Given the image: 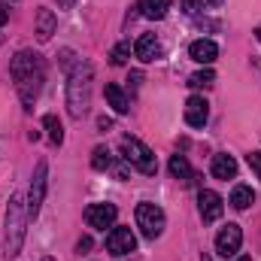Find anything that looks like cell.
<instances>
[{
    "label": "cell",
    "instance_id": "7c38bea8",
    "mask_svg": "<svg viewBox=\"0 0 261 261\" xmlns=\"http://www.w3.org/2000/svg\"><path fill=\"white\" fill-rule=\"evenodd\" d=\"M206 119H210V103H206L200 94L189 97V100H186V122H189L192 128H203Z\"/></svg>",
    "mask_w": 261,
    "mask_h": 261
},
{
    "label": "cell",
    "instance_id": "3957f363",
    "mask_svg": "<svg viewBox=\"0 0 261 261\" xmlns=\"http://www.w3.org/2000/svg\"><path fill=\"white\" fill-rule=\"evenodd\" d=\"M24 228H28V200L15 195L6 206V237H3V258H15L24 243Z\"/></svg>",
    "mask_w": 261,
    "mask_h": 261
},
{
    "label": "cell",
    "instance_id": "f1b7e54d",
    "mask_svg": "<svg viewBox=\"0 0 261 261\" xmlns=\"http://www.w3.org/2000/svg\"><path fill=\"white\" fill-rule=\"evenodd\" d=\"M58 3H61V6H64V9H70V6H73V3H76V0H58Z\"/></svg>",
    "mask_w": 261,
    "mask_h": 261
},
{
    "label": "cell",
    "instance_id": "7a4b0ae2",
    "mask_svg": "<svg viewBox=\"0 0 261 261\" xmlns=\"http://www.w3.org/2000/svg\"><path fill=\"white\" fill-rule=\"evenodd\" d=\"M91 64L88 61H79V64L70 70V82H67V107H70V116L73 119H82L91 107Z\"/></svg>",
    "mask_w": 261,
    "mask_h": 261
},
{
    "label": "cell",
    "instance_id": "d6986e66",
    "mask_svg": "<svg viewBox=\"0 0 261 261\" xmlns=\"http://www.w3.org/2000/svg\"><path fill=\"white\" fill-rule=\"evenodd\" d=\"M252 200H255V192H252L249 186H234V192H231V203H234L237 210H249Z\"/></svg>",
    "mask_w": 261,
    "mask_h": 261
},
{
    "label": "cell",
    "instance_id": "d6a6232c",
    "mask_svg": "<svg viewBox=\"0 0 261 261\" xmlns=\"http://www.w3.org/2000/svg\"><path fill=\"white\" fill-rule=\"evenodd\" d=\"M40 261H55V258H40Z\"/></svg>",
    "mask_w": 261,
    "mask_h": 261
},
{
    "label": "cell",
    "instance_id": "1f68e13d",
    "mask_svg": "<svg viewBox=\"0 0 261 261\" xmlns=\"http://www.w3.org/2000/svg\"><path fill=\"white\" fill-rule=\"evenodd\" d=\"M200 261H210V255H203V258H200Z\"/></svg>",
    "mask_w": 261,
    "mask_h": 261
},
{
    "label": "cell",
    "instance_id": "277c9868",
    "mask_svg": "<svg viewBox=\"0 0 261 261\" xmlns=\"http://www.w3.org/2000/svg\"><path fill=\"white\" fill-rule=\"evenodd\" d=\"M122 158L128 161L130 167H137L140 173H146V176H152L158 170V161H155L152 149L146 143H140L137 137H122Z\"/></svg>",
    "mask_w": 261,
    "mask_h": 261
},
{
    "label": "cell",
    "instance_id": "8992f818",
    "mask_svg": "<svg viewBox=\"0 0 261 261\" xmlns=\"http://www.w3.org/2000/svg\"><path fill=\"white\" fill-rule=\"evenodd\" d=\"M46 176H49V164L40 161L37 170H34V179H31V192H28V219L40 216V206H43V197H46Z\"/></svg>",
    "mask_w": 261,
    "mask_h": 261
},
{
    "label": "cell",
    "instance_id": "ffe728a7",
    "mask_svg": "<svg viewBox=\"0 0 261 261\" xmlns=\"http://www.w3.org/2000/svg\"><path fill=\"white\" fill-rule=\"evenodd\" d=\"M189 85L192 88H213L216 85V73L213 70H197V73L189 76Z\"/></svg>",
    "mask_w": 261,
    "mask_h": 261
},
{
    "label": "cell",
    "instance_id": "4dcf8cb0",
    "mask_svg": "<svg viewBox=\"0 0 261 261\" xmlns=\"http://www.w3.org/2000/svg\"><path fill=\"white\" fill-rule=\"evenodd\" d=\"M255 37H258V43H261V24H258V31H255Z\"/></svg>",
    "mask_w": 261,
    "mask_h": 261
},
{
    "label": "cell",
    "instance_id": "5b68a950",
    "mask_svg": "<svg viewBox=\"0 0 261 261\" xmlns=\"http://www.w3.org/2000/svg\"><path fill=\"white\" fill-rule=\"evenodd\" d=\"M164 222H167V219H164V210H161L158 203H137V228L143 231L146 240L161 237Z\"/></svg>",
    "mask_w": 261,
    "mask_h": 261
},
{
    "label": "cell",
    "instance_id": "f546056e",
    "mask_svg": "<svg viewBox=\"0 0 261 261\" xmlns=\"http://www.w3.org/2000/svg\"><path fill=\"white\" fill-rule=\"evenodd\" d=\"M234 261H252V258L249 255H240V258H234Z\"/></svg>",
    "mask_w": 261,
    "mask_h": 261
},
{
    "label": "cell",
    "instance_id": "2e32d148",
    "mask_svg": "<svg viewBox=\"0 0 261 261\" xmlns=\"http://www.w3.org/2000/svg\"><path fill=\"white\" fill-rule=\"evenodd\" d=\"M103 94H107V103L113 107V113L116 116H125L130 110V103H128V94L122 91V85H116V82H110L107 88H103Z\"/></svg>",
    "mask_w": 261,
    "mask_h": 261
},
{
    "label": "cell",
    "instance_id": "7402d4cb",
    "mask_svg": "<svg viewBox=\"0 0 261 261\" xmlns=\"http://www.w3.org/2000/svg\"><path fill=\"white\" fill-rule=\"evenodd\" d=\"M43 125H46L49 140H52L55 146H61V143H64V128H61V122H58L55 116H46V119H43Z\"/></svg>",
    "mask_w": 261,
    "mask_h": 261
},
{
    "label": "cell",
    "instance_id": "5bb4252c",
    "mask_svg": "<svg viewBox=\"0 0 261 261\" xmlns=\"http://www.w3.org/2000/svg\"><path fill=\"white\" fill-rule=\"evenodd\" d=\"M210 170H213V176H216V179H234V176H237V161H234L231 155L219 152V155H213Z\"/></svg>",
    "mask_w": 261,
    "mask_h": 261
},
{
    "label": "cell",
    "instance_id": "603a6c76",
    "mask_svg": "<svg viewBox=\"0 0 261 261\" xmlns=\"http://www.w3.org/2000/svg\"><path fill=\"white\" fill-rule=\"evenodd\" d=\"M128 58H130V43H119V46L110 52V61H113L116 67H122Z\"/></svg>",
    "mask_w": 261,
    "mask_h": 261
},
{
    "label": "cell",
    "instance_id": "4316f807",
    "mask_svg": "<svg viewBox=\"0 0 261 261\" xmlns=\"http://www.w3.org/2000/svg\"><path fill=\"white\" fill-rule=\"evenodd\" d=\"M97 128H100V130H110V128H113V122H110V119H97Z\"/></svg>",
    "mask_w": 261,
    "mask_h": 261
},
{
    "label": "cell",
    "instance_id": "8fae6325",
    "mask_svg": "<svg viewBox=\"0 0 261 261\" xmlns=\"http://www.w3.org/2000/svg\"><path fill=\"white\" fill-rule=\"evenodd\" d=\"M197 206H200V219H203V222H216V219L222 216V210H225V200H222V195L203 189V192L197 195Z\"/></svg>",
    "mask_w": 261,
    "mask_h": 261
},
{
    "label": "cell",
    "instance_id": "d4e9b609",
    "mask_svg": "<svg viewBox=\"0 0 261 261\" xmlns=\"http://www.w3.org/2000/svg\"><path fill=\"white\" fill-rule=\"evenodd\" d=\"M249 167L261 176V152H252V155H249Z\"/></svg>",
    "mask_w": 261,
    "mask_h": 261
},
{
    "label": "cell",
    "instance_id": "9a60e30c",
    "mask_svg": "<svg viewBox=\"0 0 261 261\" xmlns=\"http://www.w3.org/2000/svg\"><path fill=\"white\" fill-rule=\"evenodd\" d=\"M55 12L52 9H46V6H40L37 9V40L40 43H46V40H52V34H55Z\"/></svg>",
    "mask_w": 261,
    "mask_h": 261
},
{
    "label": "cell",
    "instance_id": "484cf974",
    "mask_svg": "<svg viewBox=\"0 0 261 261\" xmlns=\"http://www.w3.org/2000/svg\"><path fill=\"white\" fill-rule=\"evenodd\" d=\"M6 18H9V9H6V3H3V0H0V28H3V24H6Z\"/></svg>",
    "mask_w": 261,
    "mask_h": 261
},
{
    "label": "cell",
    "instance_id": "ba28073f",
    "mask_svg": "<svg viewBox=\"0 0 261 261\" xmlns=\"http://www.w3.org/2000/svg\"><path fill=\"white\" fill-rule=\"evenodd\" d=\"M240 246H243V231H240V225H225V228L216 234V252H219L222 258H234V255L240 252Z\"/></svg>",
    "mask_w": 261,
    "mask_h": 261
},
{
    "label": "cell",
    "instance_id": "4fadbf2b",
    "mask_svg": "<svg viewBox=\"0 0 261 261\" xmlns=\"http://www.w3.org/2000/svg\"><path fill=\"white\" fill-rule=\"evenodd\" d=\"M216 55H219V46H216L213 40H195V43L189 46V58L197 61V64H213Z\"/></svg>",
    "mask_w": 261,
    "mask_h": 261
},
{
    "label": "cell",
    "instance_id": "83f0119b",
    "mask_svg": "<svg viewBox=\"0 0 261 261\" xmlns=\"http://www.w3.org/2000/svg\"><path fill=\"white\" fill-rule=\"evenodd\" d=\"M76 249H79V252H82V249H91V240H88V237H82V240H79V246H76Z\"/></svg>",
    "mask_w": 261,
    "mask_h": 261
},
{
    "label": "cell",
    "instance_id": "6da1fadb",
    "mask_svg": "<svg viewBox=\"0 0 261 261\" xmlns=\"http://www.w3.org/2000/svg\"><path fill=\"white\" fill-rule=\"evenodd\" d=\"M9 73H12V79H15V91H18L24 110H31V103L37 100V94H40V88H43V79H46L43 58H40L37 52L21 49V52L12 58Z\"/></svg>",
    "mask_w": 261,
    "mask_h": 261
},
{
    "label": "cell",
    "instance_id": "30bf717a",
    "mask_svg": "<svg viewBox=\"0 0 261 261\" xmlns=\"http://www.w3.org/2000/svg\"><path fill=\"white\" fill-rule=\"evenodd\" d=\"M134 55H137L143 64H152V61H161V58H164V46H161V40H158L155 34H143V37L137 40V46H134Z\"/></svg>",
    "mask_w": 261,
    "mask_h": 261
},
{
    "label": "cell",
    "instance_id": "ac0fdd59",
    "mask_svg": "<svg viewBox=\"0 0 261 261\" xmlns=\"http://www.w3.org/2000/svg\"><path fill=\"white\" fill-rule=\"evenodd\" d=\"M140 9H143V15H146V18L161 21V18L167 15V9H170V0H143V3H140Z\"/></svg>",
    "mask_w": 261,
    "mask_h": 261
},
{
    "label": "cell",
    "instance_id": "52a82bcc",
    "mask_svg": "<svg viewBox=\"0 0 261 261\" xmlns=\"http://www.w3.org/2000/svg\"><path fill=\"white\" fill-rule=\"evenodd\" d=\"M137 249V237H134V231L125 228V225H119V228H113L110 234H107V252L110 255H116V258H125L128 252Z\"/></svg>",
    "mask_w": 261,
    "mask_h": 261
},
{
    "label": "cell",
    "instance_id": "44dd1931",
    "mask_svg": "<svg viewBox=\"0 0 261 261\" xmlns=\"http://www.w3.org/2000/svg\"><path fill=\"white\" fill-rule=\"evenodd\" d=\"M113 164V155H110V149L107 146H97L94 152H91V167L94 170H107Z\"/></svg>",
    "mask_w": 261,
    "mask_h": 261
},
{
    "label": "cell",
    "instance_id": "e0dca14e",
    "mask_svg": "<svg viewBox=\"0 0 261 261\" xmlns=\"http://www.w3.org/2000/svg\"><path fill=\"white\" fill-rule=\"evenodd\" d=\"M170 176H173V179H179V182H186V186L192 182V176H195V173H192V164H189V158H186V155H173V158H170Z\"/></svg>",
    "mask_w": 261,
    "mask_h": 261
},
{
    "label": "cell",
    "instance_id": "9c48e42d",
    "mask_svg": "<svg viewBox=\"0 0 261 261\" xmlns=\"http://www.w3.org/2000/svg\"><path fill=\"white\" fill-rule=\"evenodd\" d=\"M116 216H119L116 203H88V206H85V222H88L91 228H97V231L113 228V225H116Z\"/></svg>",
    "mask_w": 261,
    "mask_h": 261
},
{
    "label": "cell",
    "instance_id": "cb8c5ba5",
    "mask_svg": "<svg viewBox=\"0 0 261 261\" xmlns=\"http://www.w3.org/2000/svg\"><path fill=\"white\" fill-rule=\"evenodd\" d=\"M206 3H210V0H182V9H186V12H200Z\"/></svg>",
    "mask_w": 261,
    "mask_h": 261
}]
</instances>
